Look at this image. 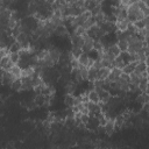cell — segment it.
<instances>
[{
  "instance_id": "6",
  "label": "cell",
  "mask_w": 149,
  "mask_h": 149,
  "mask_svg": "<svg viewBox=\"0 0 149 149\" xmlns=\"http://www.w3.org/2000/svg\"><path fill=\"white\" fill-rule=\"evenodd\" d=\"M13 66V62L10 61L9 56H5V57H1L0 58V68L5 71H8L10 68Z\"/></svg>"
},
{
  "instance_id": "12",
  "label": "cell",
  "mask_w": 149,
  "mask_h": 149,
  "mask_svg": "<svg viewBox=\"0 0 149 149\" xmlns=\"http://www.w3.org/2000/svg\"><path fill=\"white\" fill-rule=\"evenodd\" d=\"M106 15H107V14H106L104 10H101V12H99V13L92 15V16H93V19H94V21H95L97 24H101V23L106 20Z\"/></svg>"
},
{
  "instance_id": "27",
  "label": "cell",
  "mask_w": 149,
  "mask_h": 149,
  "mask_svg": "<svg viewBox=\"0 0 149 149\" xmlns=\"http://www.w3.org/2000/svg\"><path fill=\"white\" fill-rule=\"evenodd\" d=\"M86 33V30L81 27V26H78V27H74L72 29V35H77V36H81Z\"/></svg>"
},
{
  "instance_id": "33",
  "label": "cell",
  "mask_w": 149,
  "mask_h": 149,
  "mask_svg": "<svg viewBox=\"0 0 149 149\" xmlns=\"http://www.w3.org/2000/svg\"><path fill=\"white\" fill-rule=\"evenodd\" d=\"M137 1H140V0H137Z\"/></svg>"
},
{
  "instance_id": "22",
  "label": "cell",
  "mask_w": 149,
  "mask_h": 149,
  "mask_svg": "<svg viewBox=\"0 0 149 149\" xmlns=\"http://www.w3.org/2000/svg\"><path fill=\"white\" fill-rule=\"evenodd\" d=\"M134 71L140 72V73H142L143 71H147V62H137Z\"/></svg>"
},
{
  "instance_id": "7",
  "label": "cell",
  "mask_w": 149,
  "mask_h": 149,
  "mask_svg": "<svg viewBox=\"0 0 149 149\" xmlns=\"http://www.w3.org/2000/svg\"><path fill=\"white\" fill-rule=\"evenodd\" d=\"M122 73V71H121V69H118V68H112L111 69V71H109V74H108V77L106 78L107 80H109V81H115L119 77H120V74Z\"/></svg>"
},
{
  "instance_id": "17",
  "label": "cell",
  "mask_w": 149,
  "mask_h": 149,
  "mask_svg": "<svg viewBox=\"0 0 149 149\" xmlns=\"http://www.w3.org/2000/svg\"><path fill=\"white\" fill-rule=\"evenodd\" d=\"M8 71H9V72H10V73L16 78V79H17V78H21V71H22V69H21L19 65L13 64V66H12Z\"/></svg>"
},
{
  "instance_id": "9",
  "label": "cell",
  "mask_w": 149,
  "mask_h": 149,
  "mask_svg": "<svg viewBox=\"0 0 149 149\" xmlns=\"http://www.w3.org/2000/svg\"><path fill=\"white\" fill-rule=\"evenodd\" d=\"M16 78L9 72V71H3V77H2V84L5 85H10Z\"/></svg>"
},
{
  "instance_id": "11",
  "label": "cell",
  "mask_w": 149,
  "mask_h": 149,
  "mask_svg": "<svg viewBox=\"0 0 149 149\" xmlns=\"http://www.w3.org/2000/svg\"><path fill=\"white\" fill-rule=\"evenodd\" d=\"M136 63H137V62H129V63H126V64L122 66L121 71H122L123 73H127V74L132 73V72L134 71V69H135Z\"/></svg>"
},
{
  "instance_id": "4",
  "label": "cell",
  "mask_w": 149,
  "mask_h": 149,
  "mask_svg": "<svg viewBox=\"0 0 149 149\" xmlns=\"http://www.w3.org/2000/svg\"><path fill=\"white\" fill-rule=\"evenodd\" d=\"M102 128H104V133H105L106 135L111 136V135L114 133V130H115L114 120H113V119H107V120H106V122L104 123Z\"/></svg>"
},
{
  "instance_id": "1",
  "label": "cell",
  "mask_w": 149,
  "mask_h": 149,
  "mask_svg": "<svg viewBox=\"0 0 149 149\" xmlns=\"http://www.w3.org/2000/svg\"><path fill=\"white\" fill-rule=\"evenodd\" d=\"M144 17V14L142 13L140 6H139V1L135 3H132L127 7V20L129 22H134L136 20H142Z\"/></svg>"
},
{
  "instance_id": "25",
  "label": "cell",
  "mask_w": 149,
  "mask_h": 149,
  "mask_svg": "<svg viewBox=\"0 0 149 149\" xmlns=\"http://www.w3.org/2000/svg\"><path fill=\"white\" fill-rule=\"evenodd\" d=\"M93 24H95V21H94V19H93V16H91V17H88V19H86V20L84 21V23L81 24V27H83L85 30H87V29L91 28Z\"/></svg>"
},
{
  "instance_id": "21",
  "label": "cell",
  "mask_w": 149,
  "mask_h": 149,
  "mask_svg": "<svg viewBox=\"0 0 149 149\" xmlns=\"http://www.w3.org/2000/svg\"><path fill=\"white\" fill-rule=\"evenodd\" d=\"M64 102L68 107H72L74 105V95H72L70 93H66L65 97H64Z\"/></svg>"
},
{
  "instance_id": "23",
  "label": "cell",
  "mask_w": 149,
  "mask_h": 149,
  "mask_svg": "<svg viewBox=\"0 0 149 149\" xmlns=\"http://www.w3.org/2000/svg\"><path fill=\"white\" fill-rule=\"evenodd\" d=\"M33 100L35 101V104H36V106H37V107L43 106V105H44V94L36 93V95H35V98H34Z\"/></svg>"
},
{
  "instance_id": "16",
  "label": "cell",
  "mask_w": 149,
  "mask_h": 149,
  "mask_svg": "<svg viewBox=\"0 0 149 149\" xmlns=\"http://www.w3.org/2000/svg\"><path fill=\"white\" fill-rule=\"evenodd\" d=\"M77 59H78V63H79L80 65H85V66H87L88 61H90V56H88L87 52H81L80 56H79Z\"/></svg>"
},
{
  "instance_id": "15",
  "label": "cell",
  "mask_w": 149,
  "mask_h": 149,
  "mask_svg": "<svg viewBox=\"0 0 149 149\" xmlns=\"http://www.w3.org/2000/svg\"><path fill=\"white\" fill-rule=\"evenodd\" d=\"M83 42H84L83 35L81 36H77V35H72L71 36V43H72V45H76V47L81 48L83 47Z\"/></svg>"
},
{
  "instance_id": "14",
  "label": "cell",
  "mask_w": 149,
  "mask_h": 149,
  "mask_svg": "<svg viewBox=\"0 0 149 149\" xmlns=\"http://www.w3.org/2000/svg\"><path fill=\"white\" fill-rule=\"evenodd\" d=\"M54 34H56L57 36H68L69 35V31H68V28L64 24H62V26H58L55 29Z\"/></svg>"
},
{
  "instance_id": "28",
  "label": "cell",
  "mask_w": 149,
  "mask_h": 149,
  "mask_svg": "<svg viewBox=\"0 0 149 149\" xmlns=\"http://www.w3.org/2000/svg\"><path fill=\"white\" fill-rule=\"evenodd\" d=\"M8 49H9V52H19V51L21 50V45H20L16 41H14V42L8 47Z\"/></svg>"
},
{
  "instance_id": "2",
  "label": "cell",
  "mask_w": 149,
  "mask_h": 149,
  "mask_svg": "<svg viewBox=\"0 0 149 149\" xmlns=\"http://www.w3.org/2000/svg\"><path fill=\"white\" fill-rule=\"evenodd\" d=\"M83 38H84V42H83V47H81V50L83 52H91L93 50V42L94 40L92 37H90L86 33L83 35Z\"/></svg>"
},
{
  "instance_id": "8",
  "label": "cell",
  "mask_w": 149,
  "mask_h": 149,
  "mask_svg": "<svg viewBox=\"0 0 149 149\" xmlns=\"http://www.w3.org/2000/svg\"><path fill=\"white\" fill-rule=\"evenodd\" d=\"M114 23H115L116 30L125 31V30H127V27H128V24H129V21H128L127 19H125V20H116Z\"/></svg>"
},
{
  "instance_id": "10",
  "label": "cell",
  "mask_w": 149,
  "mask_h": 149,
  "mask_svg": "<svg viewBox=\"0 0 149 149\" xmlns=\"http://www.w3.org/2000/svg\"><path fill=\"white\" fill-rule=\"evenodd\" d=\"M109 71H111V68H107V66H102L98 70V78L101 79V80H105L108 74H109Z\"/></svg>"
},
{
  "instance_id": "31",
  "label": "cell",
  "mask_w": 149,
  "mask_h": 149,
  "mask_svg": "<svg viewBox=\"0 0 149 149\" xmlns=\"http://www.w3.org/2000/svg\"><path fill=\"white\" fill-rule=\"evenodd\" d=\"M88 119H90V115L88 114H81L80 115V122L84 123L86 126V123L88 122Z\"/></svg>"
},
{
  "instance_id": "19",
  "label": "cell",
  "mask_w": 149,
  "mask_h": 149,
  "mask_svg": "<svg viewBox=\"0 0 149 149\" xmlns=\"http://www.w3.org/2000/svg\"><path fill=\"white\" fill-rule=\"evenodd\" d=\"M126 63H125V61L122 59V57L119 55V56H116L115 58H114V61H113V63H112V68H118V69H122V66L125 65Z\"/></svg>"
},
{
  "instance_id": "3",
  "label": "cell",
  "mask_w": 149,
  "mask_h": 149,
  "mask_svg": "<svg viewBox=\"0 0 149 149\" xmlns=\"http://www.w3.org/2000/svg\"><path fill=\"white\" fill-rule=\"evenodd\" d=\"M47 50H48V55H49V57L51 58V61H52L55 64L58 63L59 56H61V50H59L58 48L52 47V45H49V47L47 48Z\"/></svg>"
},
{
  "instance_id": "5",
  "label": "cell",
  "mask_w": 149,
  "mask_h": 149,
  "mask_svg": "<svg viewBox=\"0 0 149 149\" xmlns=\"http://www.w3.org/2000/svg\"><path fill=\"white\" fill-rule=\"evenodd\" d=\"M100 28L106 33V34H109L112 31H115L116 28H115V23L112 22V21H104L101 24H99Z\"/></svg>"
},
{
  "instance_id": "20",
  "label": "cell",
  "mask_w": 149,
  "mask_h": 149,
  "mask_svg": "<svg viewBox=\"0 0 149 149\" xmlns=\"http://www.w3.org/2000/svg\"><path fill=\"white\" fill-rule=\"evenodd\" d=\"M87 99L90 101H93V102H99V95L94 88H92L87 92Z\"/></svg>"
},
{
  "instance_id": "29",
  "label": "cell",
  "mask_w": 149,
  "mask_h": 149,
  "mask_svg": "<svg viewBox=\"0 0 149 149\" xmlns=\"http://www.w3.org/2000/svg\"><path fill=\"white\" fill-rule=\"evenodd\" d=\"M10 87H12L13 91H21V78L15 79V80L10 84Z\"/></svg>"
},
{
  "instance_id": "32",
  "label": "cell",
  "mask_w": 149,
  "mask_h": 149,
  "mask_svg": "<svg viewBox=\"0 0 149 149\" xmlns=\"http://www.w3.org/2000/svg\"><path fill=\"white\" fill-rule=\"evenodd\" d=\"M129 2L130 0H119V5H123V6H129Z\"/></svg>"
},
{
  "instance_id": "30",
  "label": "cell",
  "mask_w": 149,
  "mask_h": 149,
  "mask_svg": "<svg viewBox=\"0 0 149 149\" xmlns=\"http://www.w3.org/2000/svg\"><path fill=\"white\" fill-rule=\"evenodd\" d=\"M9 58L13 62V64H17L20 61V54L19 52H9Z\"/></svg>"
},
{
  "instance_id": "13",
  "label": "cell",
  "mask_w": 149,
  "mask_h": 149,
  "mask_svg": "<svg viewBox=\"0 0 149 149\" xmlns=\"http://www.w3.org/2000/svg\"><path fill=\"white\" fill-rule=\"evenodd\" d=\"M136 101L142 106L144 104H147L149 101V98H148V93H144V92H140L137 93V97H136Z\"/></svg>"
},
{
  "instance_id": "24",
  "label": "cell",
  "mask_w": 149,
  "mask_h": 149,
  "mask_svg": "<svg viewBox=\"0 0 149 149\" xmlns=\"http://www.w3.org/2000/svg\"><path fill=\"white\" fill-rule=\"evenodd\" d=\"M116 45H118V48L120 49L121 52L122 51H127V49H128V42H127V40H118Z\"/></svg>"
},
{
  "instance_id": "26",
  "label": "cell",
  "mask_w": 149,
  "mask_h": 149,
  "mask_svg": "<svg viewBox=\"0 0 149 149\" xmlns=\"http://www.w3.org/2000/svg\"><path fill=\"white\" fill-rule=\"evenodd\" d=\"M71 55H72V57H74V58H78L79 56H80V54L83 52V50H81V48H79V47H76V45H72V49H71Z\"/></svg>"
},
{
  "instance_id": "18",
  "label": "cell",
  "mask_w": 149,
  "mask_h": 149,
  "mask_svg": "<svg viewBox=\"0 0 149 149\" xmlns=\"http://www.w3.org/2000/svg\"><path fill=\"white\" fill-rule=\"evenodd\" d=\"M105 47V42L102 40H94L93 42V50H95L97 52H101L104 50Z\"/></svg>"
}]
</instances>
